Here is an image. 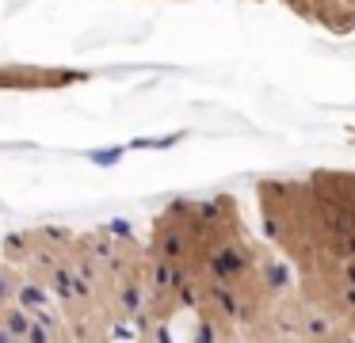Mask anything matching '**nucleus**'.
Segmentation results:
<instances>
[{"instance_id": "obj_1", "label": "nucleus", "mask_w": 355, "mask_h": 343, "mask_svg": "<svg viewBox=\"0 0 355 343\" xmlns=\"http://www.w3.org/2000/svg\"><path fill=\"white\" fill-rule=\"evenodd\" d=\"M149 252L172 267L202 340H263L291 286L286 259L252 236L233 195L172 198L153 218Z\"/></svg>"}, {"instance_id": "obj_2", "label": "nucleus", "mask_w": 355, "mask_h": 343, "mask_svg": "<svg viewBox=\"0 0 355 343\" xmlns=\"http://www.w3.org/2000/svg\"><path fill=\"white\" fill-rule=\"evenodd\" d=\"M256 218L294 282L355 340V172L268 175L256 183Z\"/></svg>"}, {"instance_id": "obj_3", "label": "nucleus", "mask_w": 355, "mask_h": 343, "mask_svg": "<svg viewBox=\"0 0 355 343\" xmlns=\"http://www.w3.org/2000/svg\"><path fill=\"white\" fill-rule=\"evenodd\" d=\"M298 19L317 23L332 35H352L355 30V0H279Z\"/></svg>"}, {"instance_id": "obj_4", "label": "nucleus", "mask_w": 355, "mask_h": 343, "mask_svg": "<svg viewBox=\"0 0 355 343\" xmlns=\"http://www.w3.org/2000/svg\"><path fill=\"white\" fill-rule=\"evenodd\" d=\"M88 80L85 69H46V65H0V88H65Z\"/></svg>"}, {"instance_id": "obj_5", "label": "nucleus", "mask_w": 355, "mask_h": 343, "mask_svg": "<svg viewBox=\"0 0 355 343\" xmlns=\"http://www.w3.org/2000/svg\"><path fill=\"white\" fill-rule=\"evenodd\" d=\"M35 244H39V236L35 233H8L4 236V263H12V267H27L31 263V256H35Z\"/></svg>"}, {"instance_id": "obj_6", "label": "nucleus", "mask_w": 355, "mask_h": 343, "mask_svg": "<svg viewBox=\"0 0 355 343\" xmlns=\"http://www.w3.org/2000/svg\"><path fill=\"white\" fill-rule=\"evenodd\" d=\"M16 282H19V267L4 263L0 267V309H8L16 301Z\"/></svg>"}, {"instance_id": "obj_7", "label": "nucleus", "mask_w": 355, "mask_h": 343, "mask_svg": "<svg viewBox=\"0 0 355 343\" xmlns=\"http://www.w3.org/2000/svg\"><path fill=\"white\" fill-rule=\"evenodd\" d=\"M35 233H39V240L58 244V248H69V244L77 240V233H73V229H65V225H42V229H35Z\"/></svg>"}]
</instances>
